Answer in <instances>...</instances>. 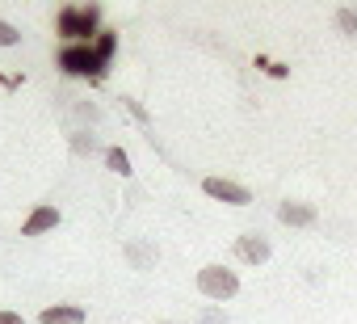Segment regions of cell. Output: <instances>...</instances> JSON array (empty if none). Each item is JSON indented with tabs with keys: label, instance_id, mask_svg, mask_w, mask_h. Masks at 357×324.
<instances>
[{
	"label": "cell",
	"instance_id": "cell-9",
	"mask_svg": "<svg viewBox=\"0 0 357 324\" xmlns=\"http://www.w3.org/2000/svg\"><path fill=\"white\" fill-rule=\"evenodd\" d=\"M105 165H109L114 173H122V177L130 173V160H126V152H122V147H109V152H105Z\"/></svg>",
	"mask_w": 357,
	"mask_h": 324
},
{
	"label": "cell",
	"instance_id": "cell-13",
	"mask_svg": "<svg viewBox=\"0 0 357 324\" xmlns=\"http://www.w3.org/2000/svg\"><path fill=\"white\" fill-rule=\"evenodd\" d=\"M0 324H26V320H22L17 311H0Z\"/></svg>",
	"mask_w": 357,
	"mask_h": 324
},
{
	"label": "cell",
	"instance_id": "cell-2",
	"mask_svg": "<svg viewBox=\"0 0 357 324\" xmlns=\"http://www.w3.org/2000/svg\"><path fill=\"white\" fill-rule=\"evenodd\" d=\"M59 68L72 72V76H101L105 59H101L93 47H63V51H59Z\"/></svg>",
	"mask_w": 357,
	"mask_h": 324
},
{
	"label": "cell",
	"instance_id": "cell-7",
	"mask_svg": "<svg viewBox=\"0 0 357 324\" xmlns=\"http://www.w3.org/2000/svg\"><path fill=\"white\" fill-rule=\"evenodd\" d=\"M278 215H282V223H298V228H303V223H315V211L303 207V202H286Z\"/></svg>",
	"mask_w": 357,
	"mask_h": 324
},
{
	"label": "cell",
	"instance_id": "cell-8",
	"mask_svg": "<svg viewBox=\"0 0 357 324\" xmlns=\"http://www.w3.org/2000/svg\"><path fill=\"white\" fill-rule=\"evenodd\" d=\"M240 257H244V261H265V257H269V244H265L261 236H244V240H240Z\"/></svg>",
	"mask_w": 357,
	"mask_h": 324
},
{
	"label": "cell",
	"instance_id": "cell-12",
	"mask_svg": "<svg viewBox=\"0 0 357 324\" xmlns=\"http://www.w3.org/2000/svg\"><path fill=\"white\" fill-rule=\"evenodd\" d=\"M13 43H17V30L9 22H0V47H13Z\"/></svg>",
	"mask_w": 357,
	"mask_h": 324
},
{
	"label": "cell",
	"instance_id": "cell-10",
	"mask_svg": "<svg viewBox=\"0 0 357 324\" xmlns=\"http://www.w3.org/2000/svg\"><path fill=\"white\" fill-rule=\"evenodd\" d=\"M93 51H97L101 59H109V55H114V34H109V30H105V34H97V47H93Z\"/></svg>",
	"mask_w": 357,
	"mask_h": 324
},
{
	"label": "cell",
	"instance_id": "cell-6",
	"mask_svg": "<svg viewBox=\"0 0 357 324\" xmlns=\"http://www.w3.org/2000/svg\"><path fill=\"white\" fill-rule=\"evenodd\" d=\"M43 324H84V311L80 307H47Z\"/></svg>",
	"mask_w": 357,
	"mask_h": 324
},
{
	"label": "cell",
	"instance_id": "cell-3",
	"mask_svg": "<svg viewBox=\"0 0 357 324\" xmlns=\"http://www.w3.org/2000/svg\"><path fill=\"white\" fill-rule=\"evenodd\" d=\"M198 290L211 295V299H231V295L240 290V282H236L231 270H223V265H206V270L198 274Z\"/></svg>",
	"mask_w": 357,
	"mask_h": 324
},
{
	"label": "cell",
	"instance_id": "cell-1",
	"mask_svg": "<svg viewBox=\"0 0 357 324\" xmlns=\"http://www.w3.org/2000/svg\"><path fill=\"white\" fill-rule=\"evenodd\" d=\"M97 22H101V9H97V5H63L59 17H55L59 34L72 38V47H76V43H89V38L97 34Z\"/></svg>",
	"mask_w": 357,
	"mask_h": 324
},
{
	"label": "cell",
	"instance_id": "cell-5",
	"mask_svg": "<svg viewBox=\"0 0 357 324\" xmlns=\"http://www.w3.org/2000/svg\"><path fill=\"white\" fill-rule=\"evenodd\" d=\"M51 228H59V211H55V207H38V211L26 219L22 232H26V236H38V232H51Z\"/></svg>",
	"mask_w": 357,
	"mask_h": 324
},
{
	"label": "cell",
	"instance_id": "cell-11",
	"mask_svg": "<svg viewBox=\"0 0 357 324\" xmlns=\"http://www.w3.org/2000/svg\"><path fill=\"white\" fill-rule=\"evenodd\" d=\"M336 22H340V30L357 34V13H353V9H340V13H336Z\"/></svg>",
	"mask_w": 357,
	"mask_h": 324
},
{
	"label": "cell",
	"instance_id": "cell-4",
	"mask_svg": "<svg viewBox=\"0 0 357 324\" xmlns=\"http://www.w3.org/2000/svg\"><path fill=\"white\" fill-rule=\"evenodd\" d=\"M202 190H206L211 198H223V202H231V207H244V202H252L244 186H236V182H223V177H206V182H202Z\"/></svg>",
	"mask_w": 357,
	"mask_h": 324
}]
</instances>
